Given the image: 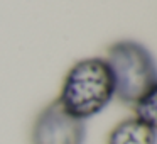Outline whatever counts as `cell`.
<instances>
[{
	"label": "cell",
	"instance_id": "obj_1",
	"mask_svg": "<svg viewBox=\"0 0 157 144\" xmlns=\"http://www.w3.org/2000/svg\"><path fill=\"white\" fill-rule=\"evenodd\" d=\"M115 97V82L106 59L85 58L69 68L61 85L58 100L76 119H91Z\"/></svg>",
	"mask_w": 157,
	"mask_h": 144
},
{
	"label": "cell",
	"instance_id": "obj_3",
	"mask_svg": "<svg viewBox=\"0 0 157 144\" xmlns=\"http://www.w3.org/2000/svg\"><path fill=\"white\" fill-rule=\"evenodd\" d=\"M86 126L69 115L58 100L39 112L31 129L32 144H85Z\"/></svg>",
	"mask_w": 157,
	"mask_h": 144
},
{
	"label": "cell",
	"instance_id": "obj_5",
	"mask_svg": "<svg viewBox=\"0 0 157 144\" xmlns=\"http://www.w3.org/2000/svg\"><path fill=\"white\" fill-rule=\"evenodd\" d=\"M135 117L157 130V83L133 105Z\"/></svg>",
	"mask_w": 157,
	"mask_h": 144
},
{
	"label": "cell",
	"instance_id": "obj_2",
	"mask_svg": "<svg viewBox=\"0 0 157 144\" xmlns=\"http://www.w3.org/2000/svg\"><path fill=\"white\" fill-rule=\"evenodd\" d=\"M106 63L115 82V97L135 105L157 83V61L152 53L137 41H118L106 53Z\"/></svg>",
	"mask_w": 157,
	"mask_h": 144
},
{
	"label": "cell",
	"instance_id": "obj_4",
	"mask_svg": "<svg viewBox=\"0 0 157 144\" xmlns=\"http://www.w3.org/2000/svg\"><path fill=\"white\" fill-rule=\"evenodd\" d=\"M106 144H157V130L137 117H128L110 130Z\"/></svg>",
	"mask_w": 157,
	"mask_h": 144
}]
</instances>
